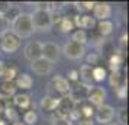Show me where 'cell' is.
<instances>
[{
    "mask_svg": "<svg viewBox=\"0 0 129 125\" xmlns=\"http://www.w3.org/2000/svg\"><path fill=\"white\" fill-rule=\"evenodd\" d=\"M9 29L12 31L16 36H19L20 39L32 36L35 32H34V28H32L30 13H23L22 12L18 18L13 20L12 23L9 25Z\"/></svg>",
    "mask_w": 129,
    "mask_h": 125,
    "instance_id": "obj_1",
    "label": "cell"
},
{
    "mask_svg": "<svg viewBox=\"0 0 129 125\" xmlns=\"http://www.w3.org/2000/svg\"><path fill=\"white\" fill-rule=\"evenodd\" d=\"M70 89H71V83L67 80V77L61 76V74H57L51 79V82L48 84V95L59 99V97L68 96Z\"/></svg>",
    "mask_w": 129,
    "mask_h": 125,
    "instance_id": "obj_2",
    "label": "cell"
},
{
    "mask_svg": "<svg viewBox=\"0 0 129 125\" xmlns=\"http://www.w3.org/2000/svg\"><path fill=\"white\" fill-rule=\"evenodd\" d=\"M30 20H32V28L34 32H49L52 29V22H51V15L48 10H35L30 13Z\"/></svg>",
    "mask_w": 129,
    "mask_h": 125,
    "instance_id": "obj_3",
    "label": "cell"
},
{
    "mask_svg": "<svg viewBox=\"0 0 129 125\" xmlns=\"http://www.w3.org/2000/svg\"><path fill=\"white\" fill-rule=\"evenodd\" d=\"M22 45V39L10 29L0 32V49L5 54H15Z\"/></svg>",
    "mask_w": 129,
    "mask_h": 125,
    "instance_id": "obj_4",
    "label": "cell"
},
{
    "mask_svg": "<svg viewBox=\"0 0 129 125\" xmlns=\"http://www.w3.org/2000/svg\"><path fill=\"white\" fill-rule=\"evenodd\" d=\"M61 53L68 60H81L86 57V47L74 41H67L61 48Z\"/></svg>",
    "mask_w": 129,
    "mask_h": 125,
    "instance_id": "obj_5",
    "label": "cell"
},
{
    "mask_svg": "<svg viewBox=\"0 0 129 125\" xmlns=\"http://www.w3.org/2000/svg\"><path fill=\"white\" fill-rule=\"evenodd\" d=\"M76 103L71 101L70 96H64V97H59L58 101V106L55 109V112L52 113L54 119H68L70 113L76 109Z\"/></svg>",
    "mask_w": 129,
    "mask_h": 125,
    "instance_id": "obj_6",
    "label": "cell"
},
{
    "mask_svg": "<svg viewBox=\"0 0 129 125\" xmlns=\"http://www.w3.org/2000/svg\"><path fill=\"white\" fill-rule=\"evenodd\" d=\"M107 97V92L102 86H93L87 93V102L94 108H99L105 105V101Z\"/></svg>",
    "mask_w": 129,
    "mask_h": 125,
    "instance_id": "obj_7",
    "label": "cell"
},
{
    "mask_svg": "<svg viewBox=\"0 0 129 125\" xmlns=\"http://www.w3.org/2000/svg\"><path fill=\"white\" fill-rule=\"evenodd\" d=\"M94 119H96V122H99L102 125L110 124L112 121L115 119V108L110 106V105H106V103L99 108H96Z\"/></svg>",
    "mask_w": 129,
    "mask_h": 125,
    "instance_id": "obj_8",
    "label": "cell"
},
{
    "mask_svg": "<svg viewBox=\"0 0 129 125\" xmlns=\"http://www.w3.org/2000/svg\"><path fill=\"white\" fill-rule=\"evenodd\" d=\"M61 57V47L55 42H44L42 44V58L49 63H57Z\"/></svg>",
    "mask_w": 129,
    "mask_h": 125,
    "instance_id": "obj_9",
    "label": "cell"
},
{
    "mask_svg": "<svg viewBox=\"0 0 129 125\" xmlns=\"http://www.w3.org/2000/svg\"><path fill=\"white\" fill-rule=\"evenodd\" d=\"M30 70L34 71V74L36 76H48V74H51L54 71V64L52 63H49L48 60L45 58H39V60H35V61H32L30 63Z\"/></svg>",
    "mask_w": 129,
    "mask_h": 125,
    "instance_id": "obj_10",
    "label": "cell"
},
{
    "mask_svg": "<svg viewBox=\"0 0 129 125\" xmlns=\"http://www.w3.org/2000/svg\"><path fill=\"white\" fill-rule=\"evenodd\" d=\"M23 55L29 63L42 58V42H39V41L28 42L23 48Z\"/></svg>",
    "mask_w": 129,
    "mask_h": 125,
    "instance_id": "obj_11",
    "label": "cell"
},
{
    "mask_svg": "<svg viewBox=\"0 0 129 125\" xmlns=\"http://www.w3.org/2000/svg\"><path fill=\"white\" fill-rule=\"evenodd\" d=\"M90 89H91V87L84 86V84H81L80 82H77V83H74V86H71L68 96L71 97V101L74 102L76 105H80L84 99H87V93H88Z\"/></svg>",
    "mask_w": 129,
    "mask_h": 125,
    "instance_id": "obj_12",
    "label": "cell"
},
{
    "mask_svg": "<svg viewBox=\"0 0 129 125\" xmlns=\"http://www.w3.org/2000/svg\"><path fill=\"white\" fill-rule=\"evenodd\" d=\"M112 16V6L109 3H103V2H99V3H94L93 6V18L94 20H107V19Z\"/></svg>",
    "mask_w": 129,
    "mask_h": 125,
    "instance_id": "obj_13",
    "label": "cell"
},
{
    "mask_svg": "<svg viewBox=\"0 0 129 125\" xmlns=\"http://www.w3.org/2000/svg\"><path fill=\"white\" fill-rule=\"evenodd\" d=\"M71 19H73V23H74V26L77 29L86 31V29H93L96 26V20L90 15H76Z\"/></svg>",
    "mask_w": 129,
    "mask_h": 125,
    "instance_id": "obj_14",
    "label": "cell"
},
{
    "mask_svg": "<svg viewBox=\"0 0 129 125\" xmlns=\"http://www.w3.org/2000/svg\"><path fill=\"white\" fill-rule=\"evenodd\" d=\"M13 83L16 86V89H20V90H30L32 86H34V79L30 74L28 73H19L16 79L13 80Z\"/></svg>",
    "mask_w": 129,
    "mask_h": 125,
    "instance_id": "obj_15",
    "label": "cell"
},
{
    "mask_svg": "<svg viewBox=\"0 0 129 125\" xmlns=\"http://www.w3.org/2000/svg\"><path fill=\"white\" fill-rule=\"evenodd\" d=\"M13 105L18 108V109H22V111H28L32 106V99H30L29 95L26 93H16V95L12 97Z\"/></svg>",
    "mask_w": 129,
    "mask_h": 125,
    "instance_id": "obj_16",
    "label": "cell"
},
{
    "mask_svg": "<svg viewBox=\"0 0 129 125\" xmlns=\"http://www.w3.org/2000/svg\"><path fill=\"white\" fill-rule=\"evenodd\" d=\"M16 92H18V89H16V86H15L13 82L0 80V97L2 99L9 101L10 97H13V96L16 95Z\"/></svg>",
    "mask_w": 129,
    "mask_h": 125,
    "instance_id": "obj_17",
    "label": "cell"
},
{
    "mask_svg": "<svg viewBox=\"0 0 129 125\" xmlns=\"http://www.w3.org/2000/svg\"><path fill=\"white\" fill-rule=\"evenodd\" d=\"M91 68L93 67L87 66V64H83L78 70V82L84 86L88 87H93V77H91Z\"/></svg>",
    "mask_w": 129,
    "mask_h": 125,
    "instance_id": "obj_18",
    "label": "cell"
},
{
    "mask_svg": "<svg viewBox=\"0 0 129 125\" xmlns=\"http://www.w3.org/2000/svg\"><path fill=\"white\" fill-rule=\"evenodd\" d=\"M58 101L59 99H57V97H52V96H49V95H45L41 99V102H39V106H41V109L44 111V112L54 113L55 112V109H57V106H58Z\"/></svg>",
    "mask_w": 129,
    "mask_h": 125,
    "instance_id": "obj_19",
    "label": "cell"
},
{
    "mask_svg": "<svg viewBox=\"0 0 129 125\" xmlns=\"http://www.w3.org/2000/svg\"><path fill=\"white\" fill-rule=\"evenodd\" d=\"M107 80H109V84H110V87L113 89V92L117 90L120 86H125V84H126V80L123 79L122 71H120V70L112 71L110 76H107Z\"/></svg>",
    "mask_w": 129,
    "mask_h": 125,
    "instance_id": "obj_20",
    "label": "cell"
},
{
    "mask_svg": "<svg viewBox=\"0 0 129 125\" xmlns=\"http://www.w3.org/2000/svg\"><path fill=\"white\" fill-rule=\"evenodd\" d=\"M96 28H97V34H99L100 36H109L112 35V32H113V29H115V25H113V22H112L110 19H107V20H100V22H96Z\"/></svg>",
    "mask_w": 129,
    "mask_h": 125,
    "instance_id": "obj_21",
    "label": "cell"
},
{
    "mask_svg": "<svg viewBox=\"0 0 129 125\" xmlns=\"http://www.w3.org/2000/svg\"><path fill=\"white\" fill-rule=\"evenodd\" d=\"M19 67L15 64V63H9V64H5V68H3V74H2V80H6V82H13L16 76L19 74Z\"/></svg>",
    "mask_w": 129,
    "mask_h": 125,
    "instance_id": "obj_22",
    "label": "cell"
},
{
    "mask_svg": "<svg viewBox=\"0 0 129 125\" xmlns=\"http://www.w3.org/2000/svg\"><path fill=\"white\" fill-rule=\"evenodd\" d=\"M122 64H123V54L120 51H116V53H113L109 57V67H110L112 71L120 70Z\"/></svg>",
    "mask_w": 129,
    "mask_h": 125,
    "instance_id": "obj_23",
    "label": "cell"
},
{
    "mask_svg": "<svg viewBox=\"0 0 129 125\" xmlns=\"http://www.w3.org/2000/svg\"><path fill=\"white\" fill-rule=\"evenodd\" d=\"M78 112H80V116L83 119H93L94 112H96V108L91 106L90 103H80L78 105Z\"/></svg>",
    "mask_w": 129,
    "mask_h": 125,
    "instance_id": "obj_24",
    "label": "cell"
},
{
    "mask_svg": "<svg viewBox=\"0 0 129 125\" xmlns=\"http://www.w3.org/2000/svg\"><path fill=\"white\" fill-rule=\"evenodd\" d=\"M91 77H93V82H97V83L105 82L107 79V70L102 66H94L91 68Z\"/></svg>",
    "mask_w": 129,
    "mask_h": 125,
    "instance_id": "obj_25",
    "label": "cell"
},
{
    "mask_svg": "<svg viewBox=\"0 0 129 125\" xmlns=\"http://www.w3.org/2000/svg\"><path fill=\"white\" fill-rule=\"evenodd\" d=\"M71 41H74V42H77V44H80V45H84V47H86V44L88 42L87 31H83V29L73 31V34H71Z\"/></svg>",
    "mask_w": 129,
    "mask_h": 125,
    "instance_id": "obj_26",
    "label": "cell"
},
{
    "mask_svg": "<svg viewBox=\"0 0 129 125\" xmlns=\"http://www.w3.org/2000/svg\"><path fill=\"white\" fill-rule=\"evenodd\" d=\"M58 28L61 31V34H70V32H73V29H76V26L73 23V19L70 16H64L61 19V22L58 23Z\"/></svg>",
    "mask_w": 129,
    "mask_h": 125,
    "instance_id": "obj_27",
    "label": "cell"
},
{
    "mask_svg": "<svg viewBox=\"0 0 129 125\" xmlns=\"http://www.w3.org/2000/svg\"><path fill=\"white\" fill-rule=\"evenodd\" d=\"M20 9H19V6H16V5H13L12 3V6H10V9H9V10H7L6 12V15H5V16H3V19H5V20H6L7 23L10 25L13 22V20H15V19L18 18L19 15H20Z\"/></svg>",
    "mask_w": 129,
    "mask_h": 125,
    "instance_id": "obj_28",
    "label": "cell"
},
{
    "mask_svg": "<svg viewBox=\"0 0 129 125\" xmlns=\"http://www.w3.org/2000/svg\"><path fill=\"white\" fill-rule=\"evenodd\" d=\"M38 122V113L35 109H28L23 113V124L25 125H35Z\"/></svg>",
    "mask_w": 129,
    "mask_h": 125,
    "instance_id": "obj_29",
    "label": "cell"
},
{
    "mask_svg": "<svg viewBox=\"0 0 129 125\" xmlns=\"http://www.w3.org/2000/svg\"><path fill=\"white\" fill-rule=\"evenodd\" d=\"M115 116L117 118L119 125H128V109L125 106H120L117 111H115Z\"/></svg>",
    "mask_w": 129,
    "mask_h": 125,
    "instance_id": "obj_30",
    "label": "cell"
},
{
    "mask_svg": "<svg viewBox=\"0 0 129 125\" xmlns=\"http://www.w3.org/2000/svg\"><path fill=\"white\" fill-rule=\"evenodd\" d=\"M3 118L7 121H10V122H15V121H18V112L15 111V108H12L9 103H7V108L6 111H5V113H3Z\"/></svg>",
    "mask_w": 129,
    "mask_h": 125,
    "instance_id": "obj_31",
    "label": "cell"
},
{
    "mask_svg": "<svg viewBox=\"0 0 129 125\" xmlns=\"http://www.w3.org/2000/svg\"><path fill=\"white\" fill-rule=\"evenodd\" d=\"M74 5L78 12H90V10H93L94 2H80V3H74Z\"/></svg>",
    "mask_w": 129,
    "mask_h": 125,
    "instance_id": "obj_32",
    "label": "cell"
},
{
    "mask_svg": "<svg viewBox=\"0 0 129 125\" xmlns=\"http://www.w3.org/2000/svg\"><path fill=\"white\" fill-rule=\"evenodd\" d=\"M99 58H100V55H99L97 53H90V54H87V55H86V60H87V66L93 67L94 64H97Z\"/></svg>",
    "mask_w": 129,
    "mask_h": 125,
    "instance_id": "obj_33",
    "label": "cell"
},
{
    "mask_svg": "<svg viewBox=\"0 0 129 125\" xmlns=\"http://www.w3.org/2000/svg\"><path fill=\"white\" fill-rule=\"evenodd\" d=\"M115 95L117 96V99H119V101H125V99H126V95H128L126 84H125V86H120L117 90H115Z\"/></svg>",
    "mask_w": 129,
    "mask_h": 125,
    "instance_id": "obj_34",
    "label": "cell"
},
{
    "mask_svg": "<svg viewBox=\"0 0 129 125\" xmlns=\"http://www.w3.org/2000/svg\"><path fill=\"white\" fill-rule=\"evenodd\" d=\"M12 3L10 2H0V16H5L6 12L10 9Z\"/></svg>",
    "mask_w": 129,
    "mask_h": 125,
    "instance_id": "obj_35",
    "label": "cell"
},
{
    "mask_svg": "<svg viewBox=\"0 0 129 125\" xmlns=\"http://www.w3.org/2000/svg\"><path fill=\"white\" fill-rule=\"evenodd\" d=\"M67 76H68V79H67L68 82H74V83L78 82V70H70Z\"/></svg>",
    "mask_w": 129,
    "mask_h": 125,
    "instance_id": "obj_36",
    "label": "cell"
},
{
    "mask_svg": "<svg viewBox=\"0 0 129 125\" xmlns=\"http://www.w3.org/2000/svg\"><path fill=\"white\" fill-rule=\"evenodd\" d=\"M35 6H36V10H48L49 2H36Z\"/></svg>",
    "mask_w": 129,
    "mask_h": 125,
    "instance_id": "obj_37",
    "label": "cell"
},
{
    "mask_svg": "<svg viewBox=\"0 0 129 125\" xmlns=\"http://www.w3.org/2000/svg\"><path fill=\"white\" fill-rule=\"evenodd\" d=\"M7 103H9V101H6V99H2V97H0V118H3V113H5V111H6Z\"/></svg>",
    "mask_w": 129,
    "mask_h": 125,
    "instance_id": "obj_38",
    "label": "cell"
},
{
    "mask_svg": "<svg viewBox=\"0 0 129 125\" xmlns=\"http://www.w3.org/2000/svg\"><path fill=\"white\" fill-rule=\"evenodd\" d=\"M51 125H73L68 119H54Z\"/></svg>",
    "mask_w": 129,
    "mask_h": 125,
    "instance_id": "obj_39",
    "label": "cell"
},
{
    "mask_svg": "<svg viewBox=\"0 0 129 125\" xmlns=\"http://www.w3.org/2000/svg\"><path fill=\"white\" fill-rule=\"evenodd\" d=\"M76 125H94V121L93 119H78L76 122Z\"/></svg>",
    "mask_w": 129,
    "mask_h": 125,
    "instance_id": "obj_40",
    "label": "cell"
},
{
    "mask_svg": "<svg viewBox=\"0 0 129 125\" xmlns=\"http://www.w3.org/2000/svg\"><path fill=\"white\" fill-rule=\"evenodd\" d=\"M119 41H120V45L125 47V44H128V34H123V35L120 36V39H119Z\"/></svg>",
    "mask_w": 129,
    "mask_h": 125,
    "instance_id": "obj_41",
    "label": "cell"
},
{
    "mask_svg": "<svg viewBox=\"0 0 129 125\" xmlns=\"http://www.w3.org/2000/svg\"><path fill=\"white\" fill-rule=\"evenodd\" d=\"M3 68H5V63L0 60V79H2V74H3Z\"/></svg>",
    "mask_w": 129,
    "mask_h": 125,
    "instance_id": "obj_42",
    "label": "cell"
},
{
    "mask_svg": "<svg viewBox=\"0 0 129 125\" xmlns=\"http://www.w3.org/2000/svg\"><path fill=\"white\" fill-rule=\"evenodd\" d=\"M12 125H25V124L22 122V121H19V119H18V121H15V122H13Z\"/></svg>",
    "mask_w": 129,
    "mask_h": 125,
    "instance_id": "obj_43",
    "label": "cell"
},
{
    "mask_svg": "<svg viewBox=\"0 0 129 125\" xmlns=\"http://www.w3.org/2000/svg\"><path fill=\"white\" fill-rule=\"evenodd\" d=\"M0 125H7V122H6L5 118H0Z\"/></svg>",
    "mask_w": 129,
    "mask_h": 125,
    "instance_id": "obj_44",
    "label": "cell"
},
{
    "mask_svg": "<svg viewBox=\"0 0 129 125\" xmlns=\"http://www.w3.org/2000/svg\"><path fill=\"white\" fill-rule=\"evenodd\" d=\"M107 125H119L117 122H110V124H107Z\"/></svg>",
    "mask_w": 129,
    "mask_h": 125,
    "instance_id": "obj_45",
    "label": "cell"
},
{
    "mask_svg": "<svg viewBox=\"0 0 129 125\" xmlns=\"http://www.w3.org/2000/svg\"><path fill=\"white\" fill-rule=\"evenodd\" d=\"M2 20H3V16H0V22H2Z\"/></svg>",
    "mask_w": 129,
    "mask_h": 125,
    "instance_id": "obj_46",
    "label": "cell"
}]
</instances>
